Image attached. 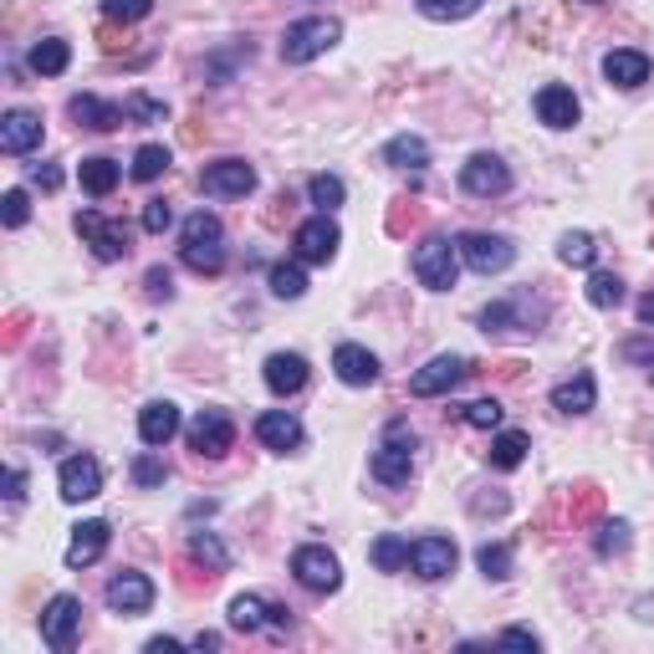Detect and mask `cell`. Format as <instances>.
I'll return each mask as SVG.
<instances>
[{
	"mask_svg": "<svg viewBox=\"0 0 654 654\" xmlns=\"http://www.w3.org/2000/svg\"><path fill=\"white\" fill-rule=\"evenodd\" d=\"M42 138H46V123L36 119V113H26V108H11V113L0 119V149L5 154L42 149Z\"/></svg>",
	"mask_w": 654,
	"mask_h": 654,
	"instance_id": "e0dca14e",
	"label": "cell"
},
{
	"mask_svg": "<svg viewBox=\"0 0 654 654\" xmlns=\"http://www.w3.org/2000/svg\"><path fill=\"white\" fill-rule=\"evenodd\" d=\"M465 379H471V363H465L461 353H440V358H430L425 369H415L409 394H415V399H446L450 388H461Z\"/></svg>",
	"mask_w": 654,
	"mask_h": 654,
	"instance_id": "52a82bcc",
	"label": "cell"
},
{
	"mask_svg": "<svg viewBox=\"0 0 654 654\" xmlns=\"http://www.w3.org/2000/svg\"><path fill=\"white\" fill-rule=\"evenodd\" d=\"M194 650H221V634H194Z\"/></svg>",
	"mask_w": 654,
	"mask_h": 654,
	"instance_id": "6f0895ef",
	"label": "cell"
},
{
	"mask_svg": "<svg viewBox=\"0 0 654 654\" xmlns=\"http://www.w3.org/2000/svg\"><path fill=\"white\" fill-rule=\"evenodd\" d=\"M604 77H609L613 88H644L650 82V57L634 52V46H613L609 57H604Z\"/></svg>",
	"mask_w": 654,
	"mask_h": 654,
	"instance_id": "cb8c5ba5",
	"label": "cell"
},
{
	"mask_svg": "<svg viewBox=\"0 0 654 654\" xmlns=\"http://www.w3.org/2000/svg\"><path fill=\"white\" fill-rule=\"evenodd\" d=\"M332 369H338L342 384H353V388L379 384V358H373L363 342H342L338 353H332Z\"/></svg>",
	"mask_w": 654,
	"mask_h": 654,
	"instance_id": "7402d4cb",
	"label": "cell"
},
{
	"mask_svg": "<svg viewBox=\"0 0 654 654\" xmlns=\"http://www.w3.org/2000/svg\"><path fill=\"white\" fill-rule=\"evenodd\" d=\"M307 194H313V205H317V210H338V205H342V194H348V190H342V179H338V174H313V179H307Z\"/></svg>",
	"mask_w": 654,
	"mask_h": 654,
	"instance_id": "b9f144b4",
	"label": "cell"
},
{
	"mask_svg": "<svg viewBox=\"0 0 654 654\" xmlns=\"http://www.w3.org/2000/svg\"><path fill=\"white\" fill-rule=\"evenodd\" d=\"M537 108V123H548V128H573L578 123V98H573V88H563V82H548V88H537L532 98Z\"/></svg>",
	"mask_w": 654,
	"mask_h": 654,
	"instance_id": "d6986e66",
	"label": "cell"
},
{
	"mask_svg": "<svg viewBox=\"0 0 654 654\" xmlns=\"http://www.w3.org/2000/svg\"><path fill=\"white\" fill-rule=\"evenodd\" d=\"M256 440L267 450H277V455H292L302 446V419L286 415V409H267V415L256 419Z\"/></svg>",
	"mask_w": 654,
	"mask_h": 654,
	"instance_id": "ffe728a7",
	"label": "cell"
},
{
	"mask_svg": "<svg viewBox=\"0 0 654 654\" xmlns=\"http://www.w3.org/2000/svg\"><path fill=\"white\" fill-rule=\"evenodd\" d=\"M557 256H563L567 267H594L598 246H594V236H588V230H567V236L557 240Z\"/></svg>",
	"mask_w": 654,
	"mask_h": 654,
	"instance_id": "e575fe53",
	"label": "cell"
},
{
	"mask_svg": "<svg viewBox=\"0 0 654 654\" xmlns=\"http://www.w3.org/2000/svg\"><path fill=\"white\" fill-rule=\"evenodd\" d=\"M461 190L476 194V200H496V194L511 190V169H506V159H496V154H471V159L461 164Z\"/></svg>",
	"mask_w": 654,
	"mask_h": 654,
	"instance_id": "5bb4252c",
	"label": "cell"
},
{
	"mask_svg": "<svg viewBox=\"0 0 654 654\" xmlns=\"http://www.w3.org/2000/svg\"><path fill=\"white\" fill-rule=\"evenodd\" d=\"M409 567L425 583L450 578L455 573V542L450 537H419V542H409Z\"/></svg>",
	"mask_w": 654,
	"mask_h": 654,
	"instance_id": "9a60e30c",
	"label": "cell"
},
{
	"mask_svg": "<svg viewBox=\"0 0 654 654\" xmlns=\"http://www.w3.org/2000/svg\"><path fill=\"white\" fill-rule=\"evenodd\" d=\"M373 567H379V573H404V567H409V542H404V537H394V532H384L379 537V542H373Z\"/></svg>",
	"mask_w": 654,
	"mask_h": 654,
	"instance_id": "836d02e7",
	"label": "cell"
},
{
	"mask_svg": "<svg viewBox=\"0 0 654 654\" xmlns=\"http://www.w3.org/2000/svg\"><path fill=\"white\" fill-rule=\"evenodd\" d=\"M594 552L598 557H619V552H629V521H604L594 537Z\"/></svg>",
	"mask_w": 654,
	"mask_h": 654,
	"instance_id": "60d3db41",
	"label": "cell"
},
{
	"mask_svg": "<svg viewBox=\"0 0 654 654\" xmlns=\"http://www.w3.org/2000/svg\"><path fill=\"white\" fill-rule=\"evenodd\" d=\"M77 236L88 240L98 261H123V256L134 251V236H128V225H123V221H108V215H98V210H82V215H77Z\"/></svg>",
	"mask_w": 654,
	"mask_h": 654,
	"instance_id": "5b68a950",
	"label": "cell"
},
{
	"mask_svg": "<svg viewBox=\"0 0 654 654\" xmlns=\"http://www.w3.org/2000/svg\"><path fill=\"white\" fill-rule=\"evenodd\" d=\"M82 128H98V134H113V128H128V108L123 103H103V98H92V92H77L72 103H67Z\"/></svg>",
	"mask_w": 654,
	"mask_h": 654,
	"instance_id": "ac0fdd59",
	"label": "cell"
},
{
	"mask_svg": "<svg viewBox=\"0 0 654 654\" xmlns=\"http://www.w3.org/2000/svg\"><path fill=\"white\" fill-rule=\"evenodd\" d=\"M302 292H307V271H302V261H277V267H271V297L297 302Z\"/></svg>",
	"mask_w": 654,
	"mask_h": 654,
	"instance_id": "d6a6232c",
	"label": "cell"
},
{
	"mask_svg": "<svg viewBox=\"0 0 654 654\" xmlns=\"http://www.w3.org/2000/svg\"><path fill=\"white\" fill-rule=\"evenodd\" d=\"M624 358H629V363H644V379L654 384V342L650 338H629L624 342Z\"/></svg>",
	"mask_w": 654,
	"mask_h": 654,
	"instance_id": "681fc988",
	"label": "cell"
},
{
	"mask_svg": "<svg viewBox=\"0 0 654 654\" xmlns=\"http://www.w3.org/2000/svg\"><path fill=\"white\" fill-rule=\"evenodd\" d=\"M594 404H598L594 373H573V379H563V384L552 388V409H557V415H588Z\"/></svg>",
	"mask_w": 654,
	"mask_h": 654,
	"instance_id": "4316f807",
	"label": "cell"
},
{
	"mask_svg": "<svg viewBox=\"0 0 654 654\" xmlns=\"http://www.w3.org/2000/svg\"><path fill=\"white\" fill-rule=\"evenodd\" d=\"M384 164H394V169H425L430 164V144L419 134H399L384 144Z\"/></svg>",
	"mask_w": 654,
	"mask_h": 654,
	"instance_id": "f546056e",
	"label": "cell"
},
{
	"mask_svg": "<svg viewBox=\"0 0 654 654\" xmlns=\"http://www.w3.org/2000/svg\"><path fill=\"white\" fill-rule=\"evenodd\" d=\"M527 450H532V440L521 430H501L490 440V465H496V471H517V465L527 461Z\"/></svg>",
	"mask_w": 654,
	"mask_h": 654,
	"instance_id": "1f68e13d",
	"label": "cell"
},
{
	"mask_svg": "<svg viewBox=\"0 0 654 654\" xmlns=\"http://www.w3.org/2000/svg\"><path fill=\"white\" fill-rule=\"evenodd\" d=\"M190 450L194 455H210V461H221L225 450L236 446V419L225 415V409H200V415L190 419Z\"/></svg>",
	"mask_w": 654,
	"mask_h": 654,
	"instance_id": "7c38bea8",
	"label": "cell"
},
{
	"mask_svg": "<svg viewBox=\"0 0 654 654\" xmlns=\"http://www.w3.org/2000/svg\"><path fill=\"white\" fill-rule=\"evenodd\" d=\"M481 327L486 332H537V313L527 317V297H506L481 307Z\"/></svg>",
	"mask_w": 654,
	"mask_h": 654,
	"instance_id": "d4e9b609",
	"label": "cell"
},
{
	"mask_svg": "<svg viewBox=\"0 0 654 654\" xmlns=\"http://www.w3.org/2000/svg\"><path fill=\"white\" fill-rule=\"evenodd\" d=\"M169 225H174V210L164 205V200H149V205H144V230H149V236H164Z\"/></svg>",
	"mask_w": 654,
	"mask_h": 654,
	"instance_id": "c3c4849f",
	"label": "cell"
},
{
	"mask_svg": "<svg viewBox=\"0 0 654 654\" xmlns=\"http://www.w3.org/2000/svg\"><path fill=\"white\" fill-rule=\"evenodd\" d=\"M0 221L11 225V230H21V225L31 221V200H26V190H5V194H0Z\"/></svg>",
	"mask_w": 654,
	"mask_h": 654,
	"instance_id": "ee69618b",
	"label": "cell"
},
{
	"mask_svg": "<svg viewBox=\"0 0 654 654\" xmlns=\"http://www.w3.org/2000/svg\"><path fill=\"white\" fill-rule=\"evenodd\" d=\"M496 644H501V650H542V640H537V634H532V629H501V640H496Z\"/></svg>",
	"mask_w": 654,
	"mask_h": 654,
	"instance_id": "816d5d0a",
	"label": "cell"
},
{
	"mask_svg": "<svg viewBox=\"0 0 654 654\" xmlns=\"http://www.w3.org/2000/svg\"><path fill=\"white\" fill-rule=\"evenodd\" d=\"M103 15L108 21H144V15H154V0H103Z\"/></svg>",
	"mask_w": 654,
	"mask_h": 654,
	"instance_id": "f6af8a7d",
	"label": "cell"
},
{
	"mask_svg": "<svg viewBox=\"0 0 654 654\" xmlns=\"http://www.w3.org/2000/svg\"><path fill=\"white\" fill-rule=\"evenodd\" d=\"M184 267L200 271V277H221L225 271V230L210 210H194L184 221Z\"/></svg>",
	"mask_w": 654,
	"mask_h": 654,
	"instance_id": "6da1fadb",
	"label": "cell"
},
{
	"mask_svg": "<svg viewBox=\"0 0 654 654\" xmlns=\"http://www.w3.org/2000/svg\"><path fill=\"white\" fill-rule=\"evenodd\" d=\"M123 108H128V123H164V119H169V108L154 103V98H144V92H134Z\"/></svg>",
	"mask_w": 654,
	"mask_h": 654,
	"instance_id": "7dc6e473",
	"label": "cell"
},
{
	"mask_svg": "<svg viewBox=\"0 0 654 654\" xmlns=\"http://www.w3.org/2000/svg\"><path fill=\"white\" fill-rule=\"evenodd\" d=\"M292 578H297L302 588H313V594H338V588H342V567H338V557H332L327 548L307 542V548L292 552Z\"/></svg>",
	"mask_w": 654,
	"mask_h": 654,
	"instance_id": "9c48e42d",
	"label": "cell"
},
{
	"mask_svg": "<svg viewBox=\"0 0 654 654\" xmlns=\"http://www.w3.org/2000/svg\"><path fill=\"white\" fill-rule=\"evenodd\" d=\"M338 240H342V230H338V221L332 215H313V221H302L297 225V236H292V251H297V261H307V267H327L332 256H338Z\"/></svg>",
	"mask_w": 654,
	"mask_h": 654,
	"instance_id": "8fae6325",
	"label": "cell"
},
{
	"mask_svg": "<svg viewBox=\"0 0 654 654\" xmlns=\"http://www.w3.org/2000/svg\"><path fill=\"white\" fill-rule=\"evenodd\" d=\"M588 302L609 313V307H619V302H624V282H619L613 271H594V277H588Z\"/></svg>",
	"mask_w": 654,
	"mask_h": 654,
	"instance_id": "74e56055",
	"label": "cell"
},
{
	"mask_svg": "<svg viewBox=\"0 0 654 654\" xmlns=\"http://www.w3.org/2000/svg\"><path fill=\"white\" fill-rule=\"evenodd\" d=\"M21 496H26V471L11 465V471H5V501H21Z\"/></svg>",
	"mask_w": 654,
	"mask_h": 654,
	"instance_id": "db71d44e",
	"label": "cell"
},
{
	"mask_svg": "<svg viewBox=\"0 0 654 654\" xmlns=\"http://www.w3.org/2000/svg\"><path fill=\"white\" fill-rule=\"evenodd\" d=\"M77 179H82V190L92 194V200H108V194L119 190V179H123V169L113 159H103V154H92V159H82L77 164Z\"/></svg>",
	"mask_w": 654,
	"mask_h": 654,
	"instance_id": "83f0119b",
	"label": "cell"
},
{
	"mask_svg": "<svg viewBox=\"0 0 654 654\" xmlns=\"http://www.w3.org/2000/svg\"><path fill=\"white\" fill-rule=\"evenodd\" d=\"M174 435H179V404L154 399V404H144V409H138V440H144L149 450L169 446Z\"/></svg>",
	"mask_w": 654,
	"mask_h": 654,
	"instance_id": "44dd1931",
	"label": "cell"
},
{
	"mask_svg": "<svg viewBox=\"0 0 654 654\" xmlns=\"http://www.w3.org/2000/svg\"><path fill=\"white\" fill-rule=\"evenodd\" d=\"M267 388L271 394H302L307 388V358L302 353H271L267 358Z\"/></svg>",
	"mask_w": 654,
	"mask_h": 654,
	"instance_id": "484cf974",
	"label": "cell"
},
{
	"mask_svg": "<svg viewBox=\"0 0 654 654\" xmlns=\"http://www.w3.org/2000/svg\"><path fill=\"white\" fill-rule=\"evenodd\" d=\"M57 486H61V501H92L103 490V465L92 455H67L57 471Z\"/></svg>",
	"mask_w": 654,
	"mask_h": 654,
	"instance_id": "2e32d148",
	"label": "cell"
},
{
	"mask_svg": "<svg viewBox=\"0 0 654 654\" xmlns=\"http://www.w3.org/2000/svg\"><path fill=\"white\" fill-rule=\"evenodd\" d=\"M154 578L149 573H134V567H123V573H113L108 578V588H103V598H108V609L113 613H123V619H138V613H149L154 609Z\"/></svg>",
	"mask_w": 654,
	"mask_h": 654,
	"instance_id": "ba28073f",
	"label": "cell"
},
{
	"mask_svg": "<svg viewBox=\"0 0 654 654\" xmlns=\"http://www.w3.org/2000/svg\"><path fill=\"white\" fill-rule=\"evenodd\" d=\"M583 5H604V0H583Z\"/></svg>",
	"mask_w": 654,
	"mask_h": 654,
	"instance_id": "680465c9",
	"label": "cell"
},
{
	"mask_svg": "<svg viewBox=\"0 0 654 654\" xmlns=\"http://www.w3.org/2000/svg\"><path fill=\"white\" fill-rule=\"evenodd\" d=\"M200 190L215 200H246L256 190V169L246 159H215L200 169Z\"/></svg>",
	"mask_w": 654,
	"mask_h": 654,
	"instance_id": "4fadbf2b",
	"label": "cell"
},
{
	"mask_svg": "<svg viewBox=\"0 0 654 654\" xmlns=\"http://www.w3.org/2000/svg\"><path fill=\"white\" fill-rule=\"evenodd\" d=\"M409 267H415L419 286H430V292H450L455 277H461V246L450 236H425L409 256Z\"/></svg>",
	"mask_w": 654,
	"mask_h": 654,
	"instance_id": "3957f363",
	"label": "cell"
},
{
	"mask_svg": "<svg viewBox=\"0 0 654 654\" xmlns=\"http://www.w3.org/2000/svg\"><path fill=\"white\" fill-rule=\"evenodd\" d=\"M128 476H134V486H164V481H169V471H164L159 455H138V461L128 465Z\"/></svg>",
	"mask_w": 654,
	"mask_h": 654,
	"instance_id": "bcb514c9",
	"label": "cell"
},
{
	"mask_svg": "<svg viewBox=\"0 0 654 654\" xmlns=\"http://www.w3.org/2000/svg\"><path fill=\"white\" fill-rule=\"evenodd\" d=\"M77 634H82V598L57 594L42 613V644L46 650H57V654H72Z\"/></svg>",
	"mask_w": 654,
	"mask_h": 654,
	"instance_id": "8992f818",
	"label": "cell"
},
{
	"mask_svg": "<svg viewBox=\"0 0 654 654\" xmlns=\"http://www.w3.org/2000/svg\"><path fill=\"white\" fill-rule=\"evenodd\" d=\"M369 471L379 486H404V481H409V471H415V430H409L404 419H394L384 430V446L373 450Z\"/></svg>",
	"mask_w": 654,
	"mask_h": 654,
	"instance_id": "277c9868",
	"label": "cell"
},
{
	"mask_svg": "<svg viewBox=\"0 0 654 654\" xmlns=\"http://www.w3.org/2000/svg\"><path fill=\"white\" fill-rule=\"evenodd\" d=\"M144 286H149V297L154 302H169L174 297V277H169V267H149V277H144Z\"/></svg>",
	"mask_w": 654,
	"mask_h": 654,
	"instance_id": "f907efd6",
	"label": "cell"
},
{
	"mask_svg": "<svg viewBox=\"0 0 654 654\" xmlns=\"http://www.w3.org/2000/svg\"><path fill=\"white\" fill-rule=\"evenodd\" d=\"M164 169H169V149H164V144H144V149L134 154V169H128V174H134L138 184H154Z\"/></svg>",
	"mask_w": 654,
	"mask_h": 654,
	"instance_id": "8d00e7d4",
	"label": "cell"
},
{
	"mask_svg": "<svg viewBox=\"0 0 654 654\" xmlns=\"http://www.w3.org/2000/svg\"><path fill=\"white\" fill-rule=\"evenodd\" d=\"M455 246H461L465 267L481 271V277H496V271H506L511 261H517V246H511L506 236H486V230H465Z\"/></svg>",
	"mask_w": 654,
	"mask_h": 654,
	"instance_id": "30bf717a",
	"label": "cell"
},
{
	"mask_svg": "<svg viewBox=\"0 0 654 654\" xmlns=\"http://www.w3.org/2000/svg\"><path fill=\"white\" fill-rule=\"evenodd\" d=\"M108 537H113L108 521H82V527H72V542H67V567H92L108 552Z\"/></svg>",
	"mask_w": 654,
	"mask_h": 654,
	"instance_id": "603a6c76",
	"label": "cell"
},
{
	"mask_svg": "<svg viewBox=\"0 0 654 654\" xmlns=\"http://www.w3.org/2000/svg\"><path fill=\"white\" fill-rule=\"evenodd\" d=\"M190 552H194V563H210L215 573H225V567H230V552L221 548V537H215V532H194L190 537Z\"/></svg>",
	"mask_w": 654,
	"mask_h": 654,
	"instance_id": "ab89813d",
	"label": "cell"
},
{
	"mask_svg": "<svg viewBox=\"0 0 654 654\" xmlns=\"http://www.w3.org/2000/svg\"><path fill=\"white\" fill-rule=\"evenodd\" d=\"M342 42V26L332 15H307V21H292L282 31V61L286 67H302V61H317L327 46Z\"/></svg>",
	"mask_w": 654,
	"mask_h": 654,
	"instance_id": "7a4b0ae2",
	"label": "cell"
},
{
	"mask_svg": "<svg viewBox=\"0 0 654 654\" xmlns=\"http://www.w3.org/2000/svg\"><path fill=\"white\" fill-rule=\"evenodd\" d=\"M634 313H640V323H654V292H650V297L634 302Z\"/></svg>",
	"mask_w": 654,
	"mask_h": 654,
	"instance_id": "9f6ffc18",
	"label": "cell"
},
{
	"mask_svg": "<svg viewBox=\"0 0 654 654\" xmlns=\"http://www.w3.org/2000/svg\"><path fill=\"white\" fill-rule=\"evenodd\" d=\"M144 650H149V654H174V650H184V644H179V640H164V634H159V640H149Z\"/></svg>",
	"mask_w": 654,
	"mask_h": 654,
	"instance_id": "11a10c76",
	"label": "cell"
},
{
	"mask_svg": "<svg viewBox=\"0 0 654 654\" xmlns=\"http://www.w3.org/2000/svg\"><path fill=\"white\" fill-rule=\"evenodd\" d=\"M486 0H419V15L425 21H465V15H476Z\"/></svg>",
	"mask_w": 654,
	"mask_h": 654,
	"instance_id": "d590c367",
	"label": "cell"
},
{
	"mask_svg": "<svg viewBox=\"0 0 654 654\" xmlns=\"http://www.w3.org/2000/svg\"><path fill=\"white\" fill-rule=\"evenodd\" d=\"M476 563H481V573H486L490 583L511 578V548H506V542H486V548L476 552Z\"/></svg>",
	"mask_w": 654,
	"mask_h": 654,
	"instance_id": "f35d334b",
	"label": "cell"
},
{
	"mask_svg": "<svg viewBox=\"0 0 654 654\" xmlns=\"http://www.w3.org/2000/svg\"><path fill=\"white\" fill-rule=\"evenodd\" d=\"M26 67L36 77H61L67 67H72V46L61 42V36H46V42H36L26 52Z\"/></svg>",
	"mask_w": 654,
	"mask_h": 654,
	"instance_id": "f1b7e54d",
	"label": "cell"
},
{
	"mask_svg": "<svg viewBox=\"0 0 654 654\" xmlns=\"http://www.w3.org/2000/svg\"><path fill=\"white\" fill-rule=\"evenodd\" d=\"M501 415H506V409L496 399H476V404H465V409H461V419L471 425V430H496Z\"/></svg>",
	"mask_w": 654,
	"mask_h": 654,
	"instance_id": "7bdbcfd3",
	"label": "cell"
},
{
	"mask_svg": "<svg viewBox=\"0 0 654 654\" xmlns=\"http://www.w3.org/2000/svg\"><path fill=\"white\" fill-rule=\"evenodd\" d=\"M271 624V604L256 594H240L230 598V629H240V634H256V629Z\"/></svg>",
	"mask_w": 654,
	"mask_h": 654,
	"instance_id": "4dcf8cb0",
	"label": "cell"
},
{
	"mask_svg": "<svg viewBox=\"0 0 654 654\" xmlns=\"http://www.w3.org/2000/svg\"><path fill=\"white\" fill-rule=\"evenodd\" d=\"M31 184H36V190H61V169L57 164H36V169H31Z\"/></svg>",
	"mask_w": 654,
	"mask_h": 654,
	"instance_id": "f5cc1de1",
	"label": "cell"
}]
</instances>
